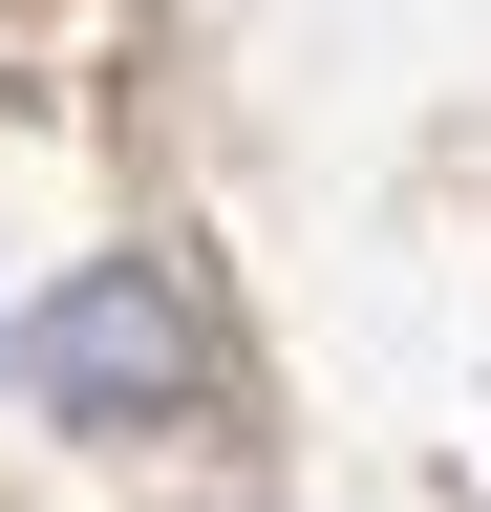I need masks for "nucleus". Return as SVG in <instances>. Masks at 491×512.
Instances as JSON below:
<instances>
[{
  "instance_id": "obj_1",
  "label": "nucleus",
  "mask_w": 491,
  "mask_h": 512,
  "mask_svg": "<svg viewBox=\"0 0 491 512\" xmlns=\"http://www.w3.org/2000/svg\"><path fill=\"white\" fill-rule=\"evenodd\" d=\"M22 384L65 427H171L193 406V299H171V256H86V278L22 320Z\"/></svg>"
}]
</instances>
